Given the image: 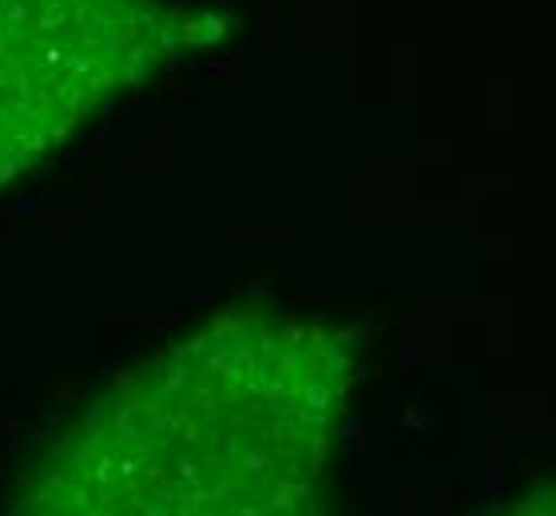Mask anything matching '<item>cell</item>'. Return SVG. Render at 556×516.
I'll use <instances>...</instances> for the list:
<instances>
[{"label": "cell", "mask_w": 556, "mask_h": 516, "mask_svg": "<svg viewBox=\"0 0 556 516\" xmlns=\"http://www.w3.org/2000/svg\"><path fill=\"white\" fill-rule=\"evenodd\" d=\"M354 357L278 306H231L124 369L24 465L36 516H294L326 501Z\"/></svg>", "instance_id": "1"}, {"label": "cell", "mask_w": 556, "mask_h": 516, "mask_svg": "<svg viewBox=\"0 0 556 516\" xmlns=\"http://www.w3.org/2000/svg\"><path fill=\"white\" fill-rule=\"evenodd\" d=\"M517 513H556V481H548L545 489L525 496L521 505H517Z\"/></svg>", "instance_id": "3"}, {"label": "cell", "mask_w": 556, "mask_h": 516, "mask_svg": "<svg viewBox=\"0 0 556 516\" xmlns=\"http://www.w3.org/2000/svg\"><path fill=\"white\" fill-rule=\"evenodd\" d=\"M179 36L163 0H0V184L148 80Z\"/></svg>", "instance_id": "2"}]
</instances>
